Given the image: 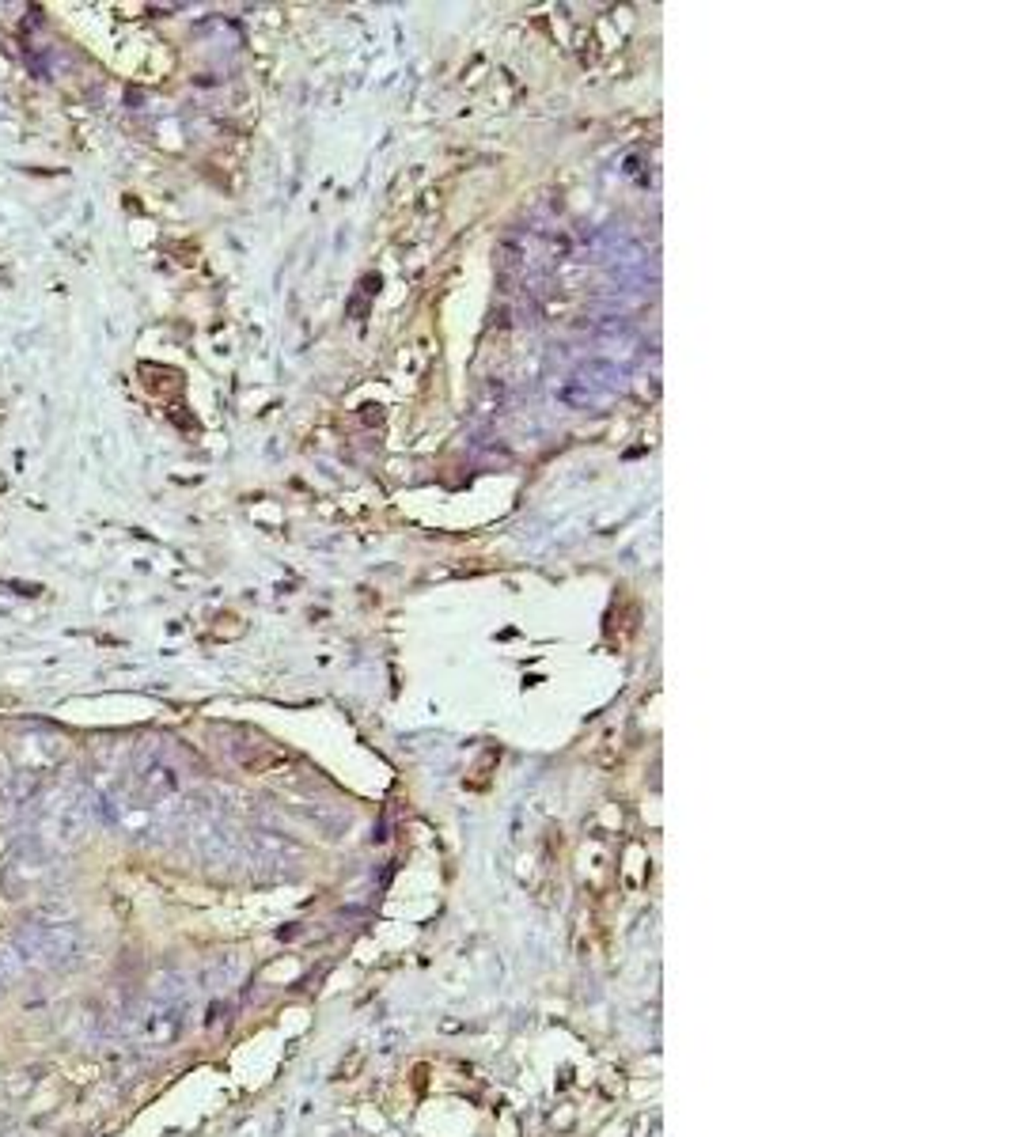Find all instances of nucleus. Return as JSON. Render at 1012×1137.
I'll list each match as a JSON object with an SVG mask.
<instances>
[{"instance_id": "obj_3", "label": "nucleus", "mask_w": 1012, "mask_h": 1137, "mask_svg": "<svg viewBox=\"0 0 1012 1137\" xmlns=\"http://www.w3.org/2000/svg\"><path fill=\"white\" fill-rule=\"evenodd\" d=\"M175 1035H178V1016L175 1013H149V1020H144V1039H149L152 1047L171 1042Z\"/></svg>"}, {"instance_id": "obj_2", "label": "nucleus", "mask_w": 1012, "mask_h": 1137, "mask_svg": "<svg viewBox=\"0 0 1012 1137\" xmlns=\"http://www.w3.org/2000/svg\"><path fill=\"white\" fill-rule=\"evenodd\" d=\"M84 827H87V796H68L58 808V815H53V838L61 846H72V841H80Z\"/></svg>"}, {"instance_id": "obj_4", "label": "nucleus", "mask_w": 1012, "mask_h": 1137, "mask_svg": "<svg viewBox=\"0 0 1012 1137\" xmlns=\"http://www.w3.org/2000/svg\"><path fill=\"white\" fill-rule=\"evenodd\" d=\"M23 970H27V960L20 956V948H15L12 941H8V944H0V978L12 982V978H20Z\"/></svg>"}, {"instance_id": "obj_5", "label": "nucleus", "mask_w": 1012, "mask_h": 1137, "mask_svg": "<svg viewBox=\"0 0 1012 1137\" xmlns=\"http://www.w3.org/2000/svg\"><path fill=\"white\" fill-rule=\"evenodd\" d=\"M0 994H5V978H0Z\"/></svg>"}, {"instance_id": "obj_1", "label": "nucleus", "mask_w": 1012, "mask_h": 1137, "mask_svg": "<svg viewBox=\"0 0 1012 1137\" xmlns=\"http://www.w3.org/2000/svg\"><path fill=\"white\" fill-rule=\"evenodd\" d=\"M20 948L27 967H46V970H72L87 960V941L80 929L72 925H23L12 937Z\"/></svg>"}]
</instances>
